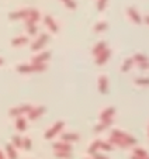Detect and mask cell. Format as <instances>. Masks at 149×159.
I'll use <instances>...</instances> for the list:
<instances>
[{
  "label": "cell",
  "instance_id": "6da1fadb",
  "mask_svg": "<svg viewBox=\"0 0 149 159\" xmlns=\"http://www.w3.org/2000/svg\"><path fill=\"white\" fill-rule=\"evenodd\" d=\"M7 149H9V153H10V156H11L13 159H17V155H16V152L11 149V147H9V148H7Z\"/></svg>",
  "mask_w": 149,
  "mask_h": 159
},
{
  "label": "cell",
  "instance_id": "7a4b0ae2",
  "mask_svg": "<svg viewBox=\"0 0 149 159\" xmlns=\"http://www.w3.org/2000/svg\"><path fill=\"white\" fill-rule=\"evenodd\" d=\"M24 125H25V124H24V121H18V129H24V128H25V127H24Z\"/></svg>",
  "mask_w": 149,
  "mask_h": 159
},
{
  "label": "cell",
  "instance_id": "3957f363",
  "mask_svg": "<svg viewBox=\"0 0 149 159\" xmlns=\"http://www.w3.org/2000/svg\"><path fill=\"white\" fill-rule=\"evenodd\" d=\"M96 159H107V158H104V156H100V155H97V156H96Z\"/></svg>",
  "mask_w": 149,
  "mask_h": 159
}]
</instances>
